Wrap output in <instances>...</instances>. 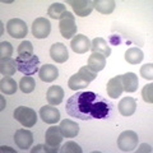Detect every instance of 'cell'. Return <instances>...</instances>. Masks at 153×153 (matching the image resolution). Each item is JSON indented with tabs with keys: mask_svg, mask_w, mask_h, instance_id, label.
I'll return each instance as SVG.
<instances>
[{
	"mask_svg": "<svg viewBox=\"0 0 153 153\" xmlns=\"http://www.w3.org/2000/svg\"><path fill=\"white\" fill-rule=\"evenodd\" d=\"M16 61H17V69L23 73L25 75H33L36 74L40 68H38V65H40V59L33 55L32 57L30 59H21V57H16Z\"/></svg>",
	"mask_w": 153,
	"mask_h": 153,
	"instance_id": "cell-4",
	"label": "cell"
},
{
	"mask_svg": "<svg viewBox=\"0 0 153 153\" xmlns=\"http://www.w3.org/2000/svg\"><path fill=\"white\" fill-rule=\"evenodd\" d=\"M17 69V61L9 57V59H1V63H0V73L4 76H12L16 73Z\"/></svg>",
	"mask_w": 153,
	"mask_h": 153,
	"instance_id": "cell-23",
	"label": "cell"
},
{
	"mask_svg": "<svg viewBox=\"0 0 153 153\" xmlns=\"http://www.w3.org/2000/svg\"><path fill=\"white\" fill-rule=\"evenodd\" d=\"M36 87V83H35V79L32 78L30 75H26L23 76L21 79V82H19V88L23 93H31L33 92V89Z\"/></svg>",
	"mask_w": 153,
	"mask_h": 153,
	"instance_id": "cell-29",
	"label": "cell"
},
{
	"mask_svg": "<svg viewBox=\"0 0 153 153\" xmlns=\"http://www.w3.org/2000/svg\"><path fill=\"white\" fill-rule=\"evenodd\" d=\"M14 142L21 149H28L33 143V134L27 129H18L14 134Z\"/></svg>",
	"mask_w": 153,
	"mask_h": 153,
	"instance_id": "cell-10",
	"label": "cell"
},
{
	"mask_svg": "<svg viewBox=\"0 0 153 153\" xmlns=\"http://www.w3.org/2000/svg\"><path fill=\"white\" fill-rule=\"evenodd\" d=\"M143 59H144V54L139 47H130L125 52V60L131 65L139 64Z\"/></svg>",
	"mask_w": 153,
	"mask_h": 153,
	"instance_id": "cell-22",
	"label": "cell"
},
{
	"mask_svg": "<svg viewBox=\"0 0 153 153\" xmlns=\"http://www.w3.org/2000/svg\"><path fill=\"white\" fill-rule=\"evenodd\" d=\"M33 56V46L30 41H23L18 46V57L21 59H30Z\"/></svg>",
	"mask_w": 153,
	"mask_h": 153,
	"instance_id": "cell-27",
	"label": "cell"
},
{
	"mask_svg": "<svg viewBox=\"0 0 153 153\" xmlns=\"http://www.w3.org/2000/svg\"><path fill=\"white\" fill-rule=\"evenodd\" d=\"M66 12H68V10H66V8H65L64 4L54 3L52 5H50L49 10H47V14H49L52 19H59V21H60V18L63 17Z\"/></svg>",
	"mask_w": 153,
	"mask_h": 153,
	"instance_id": "cell-26",
	"label": "cell"
},
{
	"mask_svg": "<svg viewBox=\"0 0 153 153\" xmlns=\"http://www.w3.org/2000/svg\"><path fill=\"white\" fill-rule=\"evenodd\" d=\"M0 89H1L3 93L5 94H13L17 92L18 89V84L10 76H4V78L0 80Z\"/></svg>",
	"mask_w": 153,
	"mask_h": 153,
	"instance_id": "cell-25",
	"label": "cell"
},
{
	"mask_svg": "<svg viewBox=\"0 0 153 153\" xmlns=\"http://www.w3.org/2000/svg\"><path fill=\"white\" fill-rule=\"evenodd\" d=\"M91 50H92V52L102 54L105 57H108L110 55H111V47L108 46L106 40L102 38V37H97L91 42Z\"/></svg>",
	"mask_w": 153,
	"mask_h": 153,
	"instance_id": "cell-20",
	"label": "cell"
},
{
	"mask_svg": "<svg viewBox=\"0 0 153 153\" xmlns=\"http://www.w3.org/2000/svg\"><path fill=\"white\" fill-rule=\"evenodd\" d=\"M78 74H79L80 78H83L84 80H87V82H89V83L97 78V73L93 71L92 69H89L88 66H82V68L79 69Z\"/></svg>",
	"mask_w": 153,
	"mask_h": 153,
	"instance_id": "cell-30",
	"label": "cell"
},
{
	"mask_svg": "<svg viewBox=\"0 0 153 153\" xmlns=\"http://www.w3.org/2000/svg\"><path fill=\"white\" fill-rule=\"evenodd\" d=\"M59 151L61 153H82V148L75 142H66L63 147H60Z\"/></svg>",
	"mask_w": 153,
	"mask_h": 153,
	"instance_id": "cell-31",
	"label": "cell"
},
{
	"mask_svg": "<svg viewBox=\"0 0 153 153\" xmlns=\"http://www.w3.org/2000/svg\"><path fill=\"white\" fill-rule=\"evenodd\" d=\"M46 143L45 144L51 149V153H55L60 149V144L63 142V134L60 131L59 126H51L47 129L45 135Z\"/></svg>",
	"mask_w": 153,
	"mask_h": 153,
	"instance_id": "cell-6",
	"label": "cell"
},
{
	"mask_svg": "<svg viewBox=\"0 0 153 153\" xmlns=\"http://www.w3.org/2000/svg\"><path fill=\"white\" fill-rule=\"evenodd\" d=\"M89 82H87V80H84L83 78H80L79 74L76 73L74 75H71L69 78V82H68V87L70 89L73 91H78V89H82L84 87H88Z\"/></svg>",
	"mask_w": 153,
	"mask_h": 153,
	"instance_id": "cell-28",
	"label": "cell"
},
{
	"mask_svg": "<svg viewBox=\"0 0 153 153\" xmlns=\"http://www.w3.org/2000/svg\"><path fill=\"white\" fill-rule=\"evenodd\" d=\"M14 119L19 121L25 128H32L37 123V115L36 111L26 106H19L14 110Z\"/></svg>",
	"mask_w": 153,
	"mask_h": 153,
	"instance_id": "cell-2",
	"label": "cell"
},
{
	"mask_svg": "<svg viewBox=\"0 0 153 153\" xmlns=\"http://www.w3.org/2000/svg\"><path fill=\"white\" fill-rule=\"evenodd\" d=\"M59 128H60V131L63 134V137H65V138H74L78 135V133H79V125L75 121L70 120V119L63 120L60 123Z\"/></svg>",
	"mask_w": 153,
	"mask_h": 153,
	"instance_id": "cell-14",
	"label": "cell"
},
{
	"mask_svg": "<svg viewBox=\"0 0 153 153\" xmlns=\"http://www.w3.org/2000/svg\"><path fill=\"white\" fill-rule=\"evenodd\" d=\"M93 5L97 9V12H100L101 14H111L114 12L116 3L114 0H94Z\"/></svg>",
	"mask_w": 153,
	"mask_h": 153,
	"instance_id": "cell-24",
	"label": "cell"
},
{
	"mask_svg": "<svg viewBox=\"0 0 153 153\" xmlns=\"http://www.w3.org/2000/svg\"><path fill=\"white\" fill-rule=\"evenodd\" d=\"M40 117L46 124H56L60 120V111L52 105H47L40 108Z\"/></svg>",
	"mask_w": 153,
	"mask_h": 153,
	"instance_id": "cell-12",
	"label": "cell"
},
{
	"mask_svg": "<svg viewBox=\"0 0 153 153\" xmlns=\"http://www.w3.org/2000/svg\"><path fill=\"white\" fill-rule=\"evenodd\" d=\"M51 32V23L46 18H37L32 25V35L36 38H46Z\"/></svg>",
	"mask_w": 153,
	"mask_h": 153,
	"instance_id": "cell-8",
	"label": "cell"
},
{
	"mask_svg": "<svg viewBox=\"0 0 153 153\" xmlns=\"http://www.w3.org/2000/svg\"><path fill=\"white\" fill-rule=\"evenodd\" d=\"M70 47L76 54H84L91 50V41L85 35H75L70 41Z\"/></svg>",
	"mask_w": 153,
	"mask_h": 153,
	"instance_id": "cell-11",
	"label": "cell"
},
{
	"mask_svg": "<svg viewBox=\"0 0 153 153\" xmlns=\"http://www.w3.org/2000/svg\"><path fill=\"white\" fill-rule=\"evenodd\" d=\"M7 31L13 38H23L27 36L28 28L25 21L19 18H13L7 23Z\"/></svg>",
	"mask_w": 153,
	"mask_h": 153,
	"instance_id": "cell-7",
	"label": "cell"
},
{
	"mask_svg": "<svg viewBox=\"0 0 153 153\" xmlns=\"http://www.w3.org/2000/svg\"><path fill=\"white\" fill-rule=\"evenodd\" d=\"M50 56H51L52 60L56 61V63L63 64V63H65V61L68 60V57H69L68 49H66V46L64 44H61V42H56V44H54L51 46Z\"/></svg>",
	"mask_w": 153,
	"mask_h": 153,
	"instance_id": "cell-13",
	"label": "cell"
},
{
	"mask_svg": "<svg viewBox=\"0 0 153 153\" xmlns=\"http://www.w3.org/2000/svg\"><path fill=\"white\" fill-rule=\"evenodd\" d=\"M38 75H40V79L44 80L46 83L54 82L57 76H59V70H57V68L55 65L45 64L44 66H41L40 70H38Z\"/></svg>",
	"mask_w": 153,
	"mask_h": 153,
	"instance_id": "cell-15",
	"label": "cell"
},
{
	"mask_svg": "<svg viewBox=\"0 0 153 153\" xmlns=\"http://www.w3.org/2000/svg\"><path fill=\"white\" fill-rule=\"evenodd\" d=\"M142 97L147 103H153V84L152 83L144 85V88L142 91Z\"/></svg>",
	"mask_w": 153,
	"mask_h": 153,
	"instance_id": "cell-33",
	"label": "cell"
},
{
	"mask_svg": "<svg viewBox=\"0 0 153 153\" xmlns=\"http://www.w3.org/2000/svg\"><path fill=\"white\" fill-rule=\"evenodd\" d=\"M107 94L108 97L111 98H117L120 97L121 93L124 92V88H123V83H121V78L120 75L117 76H114V78H111L107 82Z\"/></svg>",
	"mask_w": 153,
	"mask_h": 153,
	"instance_id": "cell-17",
	"label": "cell"
},
{
	"mask_svg": "<svg viewBox=\"0 0 153 153\" xmlns=\"http://www.w3.org/2000/svg\"><path fill=\"white\" fill-rule=\"evenodd\" d=\"M105 66H106V57L102 54H98V52H92L88 57V68L96 71V73H98Z\"/></svg>",
	"mask_w": 153,
	"mask_h": 153,
	"instance_id": "cell-21",
	"label": "cell"
},
{
	"mask_svg": "<svg viewBox=\"0 0 153 153\" xmlns=\"http://www.w3.org/2000/svg\"><path fill=\"white\" fill-rule=\"evenodd\" d=\"M140 75H142L144 79L152 80V79H153V64L149 63V64L143 65L142 68H140Z\"/></svg>",
	"mask_w": 153,
	"mask_h": 153,
	"instance_id": "cell-34",
	"label": "cell"
},
{
	"mask_svg": "<svg viewBox=\"0 0 153 153\" xmlns=\"http://www.w3.org/2000/svg\"><path fill=\"white\" fill-rule=\"evenodd\" d=\"M71 7H73V10L76 16L79 17H87L89 16L92 10L94 9L93 1L91 0H70L68 1Z\"/></svg>",
	"mask_w": 153,
	"mask_h": 153,
	"instance_id": "cell-9",
	"label": "cell"
},
{
	"mask_svg": "<svg viewBox=\"0 0 153 153\" xmlns=\"http://www.w3.org/2000/svg\"><path fill=\"white\" fill-rule=\"evenodd\" d=\"M138 146V135L133 130L123 131L117 138V147L123 152H131Z\"/></svg>",
	"mask_w": 153,
	"mask_h": 153,
	"instance_id": "cell-5",
	"label": "cell"
},
{
	"mask_svg": "<svg viewBox=\"0 0 153 153\" xmlns=\"http://www.w3.org/2000/svg\"><path fill=\"white\" fill-rule=\"evenodd\" d=\"M119 112L123 116H131L137 110V100L133 97H124L119 102Z\"/></svg>",
	"mask_w": 153,
	"mask_h": 153,
	"instance_id": "cell-18",
	"label": "cell"
},
{
	"mask_svg": "<svg viewBox=\"0 0 153 153\" xmlns=\"http://www.w3.org/2000/svg\"><path fill=\"white\" fill-rule=\"evenodd\" d=\"M66 114L80 120L106 119L112 111V105L92 91H80L66 101Z\"/></svg>",
	"mask_w": 153,
	"mask_h": 153,
	"instance_id": "cell-1",
	"label": "cell"
},
{
	"mask_svg": "<svg viewBox=\"0 0 153 153\" xmlns=\"http://www.w3.org/2000/svg\"><path fill=\"white\" fill-rule=\"evenodd\" d=\"M121 78V83H123V88L125 92L128 93H133L138 89V85H139V79H138L137 74L134 73H126L120 75Z\"/></svg>",
	"mask_w": 153,
	"mask_h": 153,
	"instance_id": "cell-16",
	"label": "cell"
},
{
	"mask_svg": "<svg viewBox=\"0 0 153 153\" xmlns=\"http://www.w3.org/2000/svg\"><path fill=\"white\" fill-rule=\"evenodd\" d=\"M46 98H47V101H49V103L52 105V106L60 105L63 102V98H64L63 88H61L60 85H51V87L47 89Z\"/></svg>",
	"mask_w": 153,
	"mask_h": 153,
	"instance_id": "cell-19",
	"label": "cell"
},
{
	"mask_svg": "<svg viewBox=\"0 0 153 153\" xmlns=\"http://www.w3.org/2000/svg\"><path fill=\"white\" fill-rule=\"evenodd\" d=\"M59 30L64 38H71L76 35V23L73 13L66 12L59 21Z\"/></svg>",
	"mask_w": 153,
	"mask_h": 153,
	"instance_id": "cell-3",
	"label": "cell"
},
{
	"mask_svg": "<svg viewBox=\"0 0 153 153\" xmlns=\"http://www.w3.org/2000/svg\"><path fill=\"white\" fill-rule=\"evenodd\" d=\"M13 54V46L7 41H3L0 44V57L1 59H9Z\"/></svg>",
	"mask_w": 153,
	"mask_h": 153,
	"instance_id": "cell-32",
	"label": "cell"
}]
</instances>
